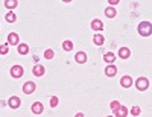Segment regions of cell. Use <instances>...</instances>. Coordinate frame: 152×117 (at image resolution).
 Instances as JSON below:
<instances>
[{"label": "cell", "mask_w": 152, "mask_h": 117, "mask_svg": "<svg viewBox=\"0 0 152 117\" xmlns=\"http://www.w3.org/2000/svg\"><path fill=\"white\" fill-rule=\"evenodd\" d=\"M137 31H138V35H140V37H145V38H148V37L151 35V32H152L151 23H149V21H142L140 24H138Z\"/></svg>", "instance_id": "obj_1"}, {"label": "cell", "mask_w": 152, "mask_h": 117, "mask_svg": "<svg viewBox=\"0 0 152 117\" xmlns=\"http://www.w3.org/2000/svg\"><path fill=\"white\" fill-rule=\"evenodd\" d=\"M135 88L138 90V91H146V90L149 88V81L146 79V78H138V79L135 81Z\"/></svg>", "instance_id": "obj_2"}, {"label": "cell", "mask_w": 152, "mask_h": 117, "mask_svg": "<svg viewBox=\"0 0 152 117\" xmlns=\"http://www.w3.org/2000/svg\"><path fill=\"white\" fill-rule=\"evenodd\" d=\"M9 73H11V76H12V78L18 79V78H21V76L24 75V69H23L21 66H12V67H11V70H9Z\"/></svg>", "instance_id": "obj_3"}, {"label": "cell", "mask_w": 152, "mask_h": 117, "mask_svg": "<svg viewBox=\"0 0 152 117\" xmlns=\"http://www.w3.org/2000/svg\"><path fill=\"white\" fill-rule=\"evenodd\" d=\"M35 90H37V85H35L32 81L24 82V85H23V93H24V94H32Z\"/></svg>", "instance_id": "obj_4"}, {"label": "cell", "mask_w": 152, "mask_h": 117, "mask_svg": "<svg viewBox=\"0 0 152 117\" xmlns=\"http://www.w3.org/2000/svg\"><path fill=\"white\" fill-rule=\"evenodd\" d=\"M20 105H21V100H20V97H17V96H12V97H9V100H8V107H9V108H12V110H17V108H20Z\"/></svg>", "instance_id": "obj_5"}, {"label": "cell", "mask_w": 152, "mask_h": 117, "mask_svg": "<svg viewBox=\"0 0 152 117\" xmlns=\"http://www.w3.org/2000/svg\"><path fill=\"white\" fill-rule=\"evenodd\" d=\"M18 43H20V37H18V34L11 32V34L8 35V44H9V46H18Z\"/></svg>", "instance_id": "obj_6"}, {"label": "cell", "mask_w": 152, "mask_h": 117, "mask_svg": "<svg viewBox=\"0 0 152 117\" xmlns=\"http://www.w3.org/2000/svg\"><path fill=\"white\" fill-rule=\"evenodd\" d=\"M132 84H134V81H132V78H131L129 75L122 76V79H120V85H122L123 88H129V87H132Z\"/></svg>", "instance_id": "obj_7"}, {"label": "cell", "mask_w": 152, "mask_h": 117, "mask_svg": "<svg viewBox=\"0 0 152 117\" xmlns=\"http://www.w3.org/2000/svg\"><path fill=\"white\" fill-rule=\"evenodd\" d=\"M113 114L116 116V117H126V116H128L129 113H128V108H126V107L120 105L119 108H116V110H114V113H113Z\"/></svg>", "instance_id": "obj_8"}, {"label": "cell", "mask_w": 152, "mask_h": 117, "mask_svg": "<svg viewBox=\"0 0 152 117\" xmlns=\"http://www.w3.org/2000/svg\"><path fill=\"white\" fill-rule=\"evenodd\" d=\"M32 73H34V76L40 78V76H43L46 73V69L41 66V64H37V66H34V69H32Z\"/></svg>", "instance_id": "obj_9"}, {"label": "cell", "mask_w": 152, "mask_h": 117, "mask_svg": "<svg viewBox=\"0 0 152 117\" xmlns=\"http://www.w3.org/2000/svg\"><path fill=\"white\" fill-rule=\"evenodd\" d=\"M43 110H44V107H43V103H41V102H35V103H32V108H31V111H32L35 116L41 114V113H43Z\"/></svg>", "instance_id": "obj_10"}, {"label": "cell", "mask_w": 152, "mask_h": 117, "mask_svg": "<svg viewBox=\"0 0 152 117\" xmlns=\"http://www.w3.org/2000/svg\"><path fill=\"white\" fill-rule=\"evenodd\" d=\"M117 73V67L116 66H113V64H108V66L105 67V75L108 78H113V76H116Z\"/></svg>", "instance_id": "obj_11"}, {"label": "cell", "mask_w": 152, "mask_h": 117, "mask_svg": "<svg viewBox=\"0 0 152 117\" xmlns=\"http://www.w3.org/2000/svg\"><path fill=\"white\" fill-rule=\"evenodd\" d=\"M122 59H128L129 56H131V50L128 49V47H120L119 49V53H117Z\"/></svg>", "instance_id": "obj_12"}, {"label": "cell", "mask_w": 152, "mask_h": 117, "mask_svg": "<svg viewBox=\"0 0 152 117\" xmlns=\"http://www.w3.org/2000/svg\"><path fill=\"white\" fill-rule=\"evenodd\" d=\"M75 61L78 64H85L87 62V53L85 52H78V53L75 55Z\"/></svg>", "instance_id": "obj_13"}, {"label": "cell", "mask_w": 152, "mask_h": 117, "mask_svg": "<svg viewBox=\"0 0 152 117\" xmlns=\"http://www.w3.org/2000/svg\"><path fill=\"white\" fill-rule=\"evenodd\" d=\"M91 29H93V31H102V29H104V23H102V20L94 18V20L91 21Z\"/></svg>", "instance_id": "obj_14"}, {"label": "cell", "mask_w": 152, "mask_h": 117, "mask_svg": "<svg viewBox=\"0 0 152 117\" xmlns=\"http://www.w3.org/2000/svg\"><path fill=\"white\" fill-rule=\"evenodd\" d=\"M93 43H94L96 46H102V44L105 43V38H104V35H100V34H96V35L93 37Z\"/></svg>", "instance_id": "obj_15"}, {"label": "cell", "mask_w": 152, "mask_h": 117, "mask_svg": "<svg viewBox=\"0 0 152 117\" xmlns=\"http://www.w3.org/2000/svg\"><path fill=\"white\" fill-rule=\"evenodd\" d=\"M18 53L20 55H26V53H29V46L26 44V43H18Z\"/></svg>", "instance_id": "obj_16"}, {"label": "cell", "mask_w": 152, "mask_h": 117, "mask_svg": "<svg viewBox=\"0 0 152 117\" xmlns=\"http://www.w3.org/2000/svg\"><path fill=\"white\" fill-rule=\"evenodd\" d=\"M116 14H117V11L114 9L113 6H108V8L105 9V15H107L108 18H114V17H116Z\"/></svg>", "instance_id": "obj_17"}, {"label": "cell", "mask_w": 152, "mask_h": 117, "mask_svg": "<svg viewBox=\"0 0 152 117\" xmlns=\"http://www.w3.org/2000/svg\"><path fill=\"white\" fill-rule=\"evenodd\" d=\"M104 61H105V62H108V64H111V62L116 61V55H114L113 52H108V53H105V55H104Z\"/></svg>", "instance_id": "obj_18"}, {"label": "cell", "mask_w": 152, "mask_h": 117, "mask_svg": "<svg viewBox=\"0 0 152 117\" xmlns=\"http://www.w3.org/2000/svg\"><path fill=\"white\" fill-rule=\"evenodd\" d=\"M17 5H18L17 0H5V6H6L9 11H12L14 8H17Z\"/></svg>", "instance_id": "obj_19"}, {"label": "cell", "mask_w": 152, "mask_h": 117, "mask_svg": "<svg viewBox=\"0 0 152 117\" xmlns=\"http://www.w3.org/2000/svg\"><path fill=\"white\" fill-rule=\"evenodd\" d=\"M5 20H6L8 23H14V21L17 20V15H15V14H14V12H12V11H9L8 14L5 15Z\"/></svg>", "instance_id": "obj_20"}, {"label": "cell", "mask_w": 152, "mask_h": 117, "mask_svg": "<svg viewBox=\"0 0 152 117\" xmlns=\"http://www.w3.org/2000/svg\"><path fill=\"white\" fill-rule=\"evenodd\" d=\"M62 49H64L66 52H72V50H73V41L66 40L64 43H62Z\"/></svg>", "instance_id": "obj_21"}, {"label": "cell", "mask_w": 152, "mask_h": 117, "mask_svg": "<svg viewBox=\"0 0 152 117\" xmlns=\"http://www.w3.org/2000/svg\"><path fill=\"white\" fill-rule=\"evenodd\" d=\"M55 56V52L52 50V49H47V50H44V58L46 59H52Z\"/></svg>", "instance_id": "obj_22"}, {"label": "cell", "mask_w": 152, "mask_h": 117, "mask_svg": "<svg viewBox=\"0 0 152 117\" xmlns=\"http://www.w3.org/2000/svg\"><path fill=\"white\" fill-rule=\"evenodd\" d=\"M58 103H59V99H58L56 96H52V97H50V107H52V108H56Z\"/></svg>", "instance_id": "obj_23"}, {"label": "cell", "mask_w": 152, "mask_h": 117, "mask_svg": "<svg viewBox=\"0 0 152 117\" xmlns=\"http://www.w3.org/2000/svg\"><path fill=\"white\" fill-rule=\"evenodd\" d=\"M9 52V44H3V46H0V55H6Z\"/></svg>", "instance_id": "obj_24"}, {"label": "cell", "mask_w": 152, "mask_h": 117, "mask_svg": "<svg viewBox=\"0 0 152 117\" xmlns=\"http://www.w3.org/2000/svg\"><path fill=\"white\" fill-rule=\"evenodd\" d=\"M131 116H138V114H140V107H132L131 108V111H128Z\"/></svg>", "instance_id": "obj_25"}, {"label": "cell", "mask_w": 152, "mask_h": 117, "mask_svg": "<svg viewBox=\"0 0 152 117\" xmlns=\"http://www.w3.org/2000/svg\"><path fill=\"white\" fill-rule=\"evenodd\" d=\"M119 107H120V103H119L117 100H113V102L110 103V110H111V111H114V110L119 108Z\"/></svg>", "instance_id": "obj_26"}, {"label": "cell", "mask_w": 152, "mask_h": 117, "mask_svg": "<svg viewBox=\"0 0 152 117\" xmlns=\"http://www.w3.org/2000/svg\"><path fill=\"white\" fill-rule=\"evenodd\" d=\"M119 2H120V0H108V3H110L111 6H114V5H117Z\"/></svg>", "instance_id": "obj_27"}, {"label": "cell", "mask_w": 152, "mask_h": 117, "mask_svg": "<svg viewBox=\"0 0 152 117\" xmlns=\"http://www.w3.org/2000/svg\"><path fill=\"white\" fill-rule=\"evenodd\" d=\"M61 2H64V3H70V2H73V0H61Z\"/></svg>", "instance_id": "obj_28"}]
</instances>
